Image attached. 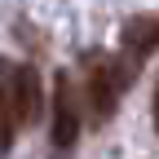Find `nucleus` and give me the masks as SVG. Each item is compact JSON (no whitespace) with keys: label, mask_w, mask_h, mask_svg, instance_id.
<instances>
[{"label":"nucleus","mask_w":159,"mask_h":159,"mask_svg":"<svg viewBox=\"0 0 159 159\" xmlns=\"http://www.w3.org/2000/svg\"><path fill=\"white\" fill-rule=\"evenodd\" d=\"M124 89H128V71H124V62L111 57V53H97L93 62H89L84 102H80V106H84L89 115H97V119H111L115 106H119V97H124Z\"/></svg>","instance_id":"f257e3e1"},{"label":"nucleus","mask_w":159,"mask_h":159,"mask_svg":"<svg viewBox=\"0 0 159 159\" xmlns=\"http://www.w3.org/2000/svg\"><path fill=\"white\" fill-rule=\"evenodd\" d=\"M0 80H5V93H9V111H13L18 133L31 128L35 119H40V106H44L40 75L31 66H18V62H9V57H0Z\"/></svg>","instance_id":"f03ea898"},{"label":"nucleus","mask_w":159,"mask_h":159,"mask_svg":"<svg viewBox=\"0 0 159 159\" xmlns=\"http://www.w3.org/2000/svg\"><path fill=\"white\" fill-rule=\"evenodd\" d=\"M80 128H84V106H80V89L75 80L62 71L53 80V146L57 150H71Z\"/></svg>","instance_id":"7ed1b4c3"},{"label":"nucleus","mask_w":159,"mask_h":159,"mask_svg":"<svg viewBox=\"0 0 159 159\" xmlns=\"http://www.w3.org/2000/svg\"><path fill=\"white\" fill-rule=\"evenodd\" d=\"M155 35H159V22L146 13V18H133V22L124 27V40H128V49H133V57L142 62V57H150V49H155Z\"/></svg>","instance_id":"20e7f679"}]
</instances>
